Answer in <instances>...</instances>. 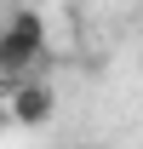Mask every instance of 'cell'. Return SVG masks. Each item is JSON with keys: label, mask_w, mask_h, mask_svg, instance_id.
Segmentation results:
<instances>
[{"label": "cell", "mask_w": 143, "mask_h": 149, "mask_svg": "<svg viewBox=\"0 0 143 149\" xmlns=\"http://www.w3.org/2000/svg\"><path fill=\"white\" fill-rule=\"evenodd\" d=\"M6 126H12V115H6V103H0V138H6Z\"/></svg>", "instance_id": "cell-3"}, {"label": "cell", "mask_w": 143, "mask_h": 149, "mask_svg": "<svg viewBox=\"0 0 143 149\" xmlns=\"http://www.w3.org/2000/svg\"><path fill=\"white\" fill-rule=\"evenodd\" d=\"M6 115H12V126H46L57 115V92L46 74H35V80H17L12 92H6Z\"/></svg>", "instance_id": "cell-2"}, {"label": "cell", "mask_w": 143, "mask_h": 149, "mask_svg": "<svg viewBox=\"0 0 143 149\" xmlns=\"http://www.w3.org/2000/svg\"><path fill=\"white\" fill-rule=\"evenodd\" d=\"M46 63V23L35 6H17L0 23V80H35V69Z\"/></svg>", "instance_id": "cell-1"}, {"label": "cell", "mask_w": 143, "mask_h": 149, "mask_svg": "<svg viewBox=\"0 0 143 149\" xmlns=\"http://www.w3.org/2000/svg\"><path fill=\"white\" fill-rule=\"evenodd\" d=\"M57 6H74V0H57Z\"/></svg>", "instance_id": "cell-4"}]
</instances>
